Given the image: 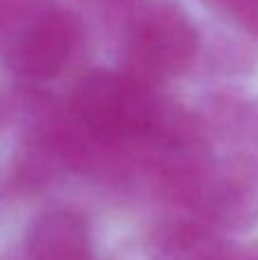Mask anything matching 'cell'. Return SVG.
<instances>
[{"label": "cell", "mask_w": 258, "mask_h": 260, "mask_svg": "<svg viewBox=\"0 0 258 260\" xmlns=\"http://www.w3.org/2000/svg\"><path fill=\"white\" fill-rule=\"evenodd\" d=\"M240 260H258V244H256L254 249H249L247 253H242Z\"/></svg>", "instance_id": "8"}, {"label": "cell", "mask_w": 258, "mask_h": 260, "mask_svg": "<svg viewBox=\"0 0 258 260\" xmlns=\"http://www.w3.org/2000/svg\"><path fill=\"white\" fill-rule=\"evenodd\" d=\"M149 260H240V256L206 226L169 221L151 235Z\"/></svg>", "instance_id": "6"}, {"label": "cell", "mask_w": 258, "mask_h": 260, "mask_svg": "<svg viewBox=\"0 0 258 260\" xmlns=\"http://www.w3.org/2000/svg\"><path fill=\"white\" fill-rule=\"evenodd\" d=\"M78 39V21L53 0H0V62L25 80H50Z\"/></svg>", "instance_id": "2"}, {"label": "cell", "mask_w": 258, "mask_h": 260, "mask_svg": "<svg viewBox=\"0 0 258 260\" xmlns=\"http://www.w3.org/2000/svg\"><path fill=\"white\" fill-rule=\"evenodd\" d=\"M199 35L190 16L172 0H158L131 21L123 41V71L158 85L178 78L192 67Z\"/></svg>", "instance_id": "3"}, {"label": "cell", "mask_w": 258, "mask_h": 260, "mask_svg": "<svg viewBox=\"0 0 258 260\" xmlns=\"http://www.w3.org/2000/svg\"><path fill=\"white\" fill-rule=\"evenodd\" d=\"M25 251L30 260H91L89 224L69 208L44 212L27 229Z\"/></svg>", "instance_id": "4"}, {"label": "cell", "mask_w": 258, "mask_h": 260, "mask_svg": "<svg viewBox=\"0 0 258 260\" xmlns=\"http://www.w3.org/2000/svg\"><path fill=\"white\" fill-rule=\"evenodd\" d=\"M210 9L236 23L238 27L258 35V0H204Z\"/></svg>", "instance_id": "7"}, {"label": "cell", "mask_w": 258, "mask_h": 260, "mask_svg": "<svg viewBox=\"0 0 258 260\" xmlns=\"http://www.w3.org/2000/svg\"><path fill=\"white\" fill-rule=\"evenodd\" d=\"M69 112L78 128L99 144L158 139L165 146L185 144V119L158 99L153 87L121 71H89L69 96Z\"/></svg>", "instance_id": "1"}, {"label": "cell", "mask_w": 258, "mask_h": 260, "mask_svg": "<svg viewBox=\"0 0 258 260\" xmlns=\"http://www.w3.org/2000/svg\"><path fill=\"white\" fill-rule=\"evenodd\" d=\"M206 203L217 224L240 229L258 221V162L240 157L217 171Z\"/></svg>", "instance_id": "5"}]
</instances>
